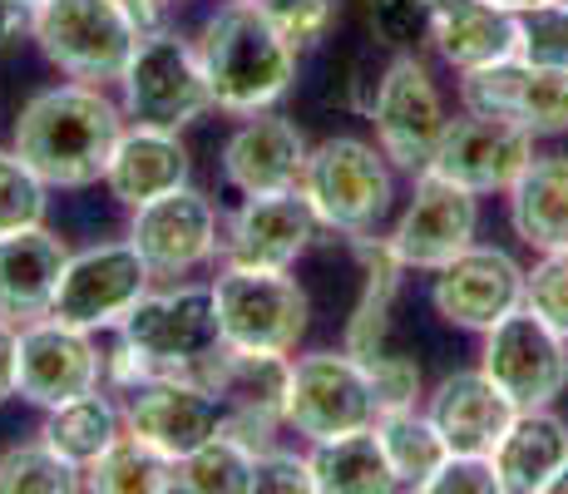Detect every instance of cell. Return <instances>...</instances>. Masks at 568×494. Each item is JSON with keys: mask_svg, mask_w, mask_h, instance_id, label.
<instances>
[{"mask_svg": "<svg viewBox=\"0 0 568 494\" xmlns=\"http://www.w3.org/2000/svg\"><path fill=\"white\" fill-rule=\"evenodd\" d=\"M124 129H129L124 104L104 84L64 80V84H50V90H36L20 104L16 129H10V149L50 189L80 193L104 183L109 153H114Z\"/></svg>", "mask_w": 568, "mask_h": 494, "instance_id": "1", "label": "cell"}, {"mask_svg": "<svg viewBox=\"0 0 568 494\" xmlns=\"http://www.w3.org/2000/svg\"><path fill=\"white\" fill-rule=\"evenodd\" d=\"M213 90V109L243 119L277 109L282 99L297 90V70H302V50L282 40V30L262 16L257 6H223L203 20V30L193 36Z\"/></svg>", "mask_w": 568, "mask_h": 494, "instance_id": "2", "label": "cell"}, {"mask_svg": "<svg viewBox=\"0 0 568 494\" xmlns=\"http://www.w3.org/2000/svg\"><path fill=\"white\" fill-rule=\"evenodd\" d=\"M376 46L435 54L455 74L519 54L524 20L495 0H371Z\"/></svg>", "mask_w": 568, "mask_h": 494, "instance_id": "3", "label": "cell"}, {"mask_svg": "<svg viewBox=\"0 0 568 494\" xmlns=\"http://www.w3.org/2000/svg\"><path fill=\"white\" fill-rule=\"evenodd\" d=\"M396 163L381 153L376 139H356V134H336L312 144L307 169H302V198L312 203L316 223L326 233L346 238H371L381 233V223L396 208Z\"/></svg>", "mask_w": 568, "mask_h": 494, "instance_id": "4", "label": "cell"}, {"mask_svg": "<svg viewBox=\"0 0 568 494\" xmlns=\"http://www.w3.org/2000/svg\"><path fill=\"white\" fill-rule=\"evenodd\" d=\"M114 336L134 351V361L149 376H189L203 386L213 356L223 351L213 282H173V288L144 292V302L114 326Z\"/></svg>", "mask_w": 568, "mask_h": 494, "instance_id": "5", "label": "cell"}, {"mask_svg": "<svg viewBox=\"0 0 568 494\" xmlns=\"http://www.w3.org/2000/svg\"><path fill=\"white\" fill-rule=\"evenodd\" d=\"M30 40L64 80L104 84V90L119 84L139 50V30L129 26L119 0H40Z\"/></svg>", "mask_w": 568, "mask_h": 494, "instance_id": "6", "label": "cell"}, {"mask_svg": "<svg viewBox=\"0 0 568 494\" xmlns=\"http://www.w3.org/2000/svg\"><path fill=\"white\" fill-rule=\"evenodd\" d=\"M119 104H124L129 124H154L173 129V134L213 114V90H207L199 46L173 26L159 36H144L134 60L119 74Z\"/></svg>", "mask_w": 568, "mask_h": 494, "instance_id": "7", "label": "cell"}, {"mask_svg": "<svg viewBox=\"0 0 568 494\" xmlns=\"http://www.w3.org/2000/svg\"><path fill=\"white\" fill-rule=\"evenodd\" d=\"M371 129H376V144L396 163L400 173H425L440 149V134L450 124V109H445V94L430 74V60L415 50H396L386 64H381L376 80V99L366 109Z\"/></svg>", "mask_w": 568, "mask_h": 494, "instance_id": "8", "label": "cell"}, {"mask_svg": "<svg viewBox=\"0 0 568 494\" xmlns=\"http://www.w3.org/2000/svg\"><path fill=\"white\" fill-rule=\"evenodd\" d=\"M217 326L233 351H277L292 356L307 336L312 302L292 272H262V268H217L213 278Z\"/></svg>", "mask_w": 568, "mask_h": 494, "instance_id": "9", "label": "cell"}, {"mask_svg": "<svg viewBox=\"0 0 568 494\" xmlns=\"http://www.w3.org/2000/svg\"><path fill=\"white\" fill-rule=\"evenodd\" d=\"M282 421H287V431L302 435L307 445L336 441V435H352V431L376 425V401H371L366 361L352 356L346 346L292 356Z\"/></svg>", "mask_w": 568, "mask_h": 494, "instance_id": "10", "label": "cell"}, {"mask_svg": "<svg viewBox=\"0 0 568 494\" xmlns=\"http://www.w3.org/2000/svg\"><path fill=\"white\" fill-rule=\"evenodd\" d=\"M479 371L519 411L554 405L568 391V336L554 332L539 312L515 306L505 322H495L479 336Z\"/></svg>", "mask_w": 568, "mask_h": 494, "instance_id": "11", "label": "cell"}, {"mask_svg": "<svg viewBox=\"0 0 568 494\" xmlns=\"http://www.w3.org/2000/svg\"><path fill=\"white\" fill-rule=\"evenodd\" d=\"M154 288V272L139 258V248L129 238L119 243H94L70 252V268L60 278V292H54V312L60 322L80 326V332H114L124 326V316L144 302V292Z\"/></svg>", "mask_w": 568, "mask_h": 494, "instance_id": "12", "label": "cell"}, {"mask_svg": "<svg viewBox=\"0 0 568 494\" xmlns=\"http://www.w3.org/2000/svg\"><path fill=\"white\" fill-rule=\"evenodd\" d=\"M129 243L149 262V272L163 282H183L193 272L213 268L217 248H223V218H217L213 198L199 193L193 183L154 198V203L129 213Z\"/></svg>", "mask_w": 568, "mask_h": 494, "instance_id": "13", "label": "cell"}, {"mask_svg": "<svg viewBox=\"0 0 568 494\" xmlns=\"http://www.w3.org/2000/svg\"><path fill=\"white\" fill-rule=\"evenodd\" d=\"M475 233H479V193L425 169L410 179L406 208H400V218L390 223L386 238L396 248V258L406 262V272L430 278L450 258H460L475 243Z\"/></svg>", "mask_w": 568, "mask_h": 494, "instance_id": "14", "label": "cell"}, {"mask_svg": "<svg viewBox=\"0 0 568 494\" xmlns=\"http://www.w3.org/2000/svg\"><path fill=\"white\" fill-rule=\"evenodd\" d=\"M316 223L312 203L302 189H277V193H243V203L223 218V248L217 262L227 268H262V272H292L312 252Z\"/></svg>", "mask_w": 568, "mask_h": 494, "instance_id": "15", "label": "cell"}, {"mask_svg": "<svg viewBox=\"0 0 568 494\" xmlns=\"http://www.w3.org/2000/svg\"><path fill=\"white\" fill-rule=\"evenodd\" d=\"M524 278H529V268H519L515 252L469 243L460 258L430 272V312L455 332L485 336L515 306H524Z\"/></svg>", "mask_w": 568, "mask_h": 494, "instance_id": "16", "label": "cell"}, {"mask_svg": "<svg viewBox=\"0 0 568 494\" xmlns=\"http://www.w3.org/2000/svg\"><path fill=\"white\" fill-rule=\"evenodd\" d=\"M460 109L515 119L534 139H559L568 134V74L509 54L460 74Z\"/></svg>", "mask_w": 568, "mask_h": 494, "instance_id": "17", "label": "cell"}, {"mask_svg": "<svg viewBox=\"0 0 568 494\" xmlns=\"http://www.w3.org/2000/svg\"><path fill=\"white\" fill-rule=\"evenodd\" d=\"M534 144L539 139L529 129H519L515 119L499 114H469L460 109V119H450L440 134V149L430 159V173L460 183V189L489 198V193H509L519 183V173L534 163Z\"/></svg>", "mask_w": 568, "mask_h": 494, "instance_id": "18", "label": "cell"}, {"mask_svg": "<svg viewBox=\"0 0 568 494\" xmlns=\"http://www.w3.org/2000/svg\"><path fill=\"white\" fill-rule=\"evenodd\" d=\"M104 391V346L94 332L40 316L20 326V401L36 411L74 401V395Z\"/></svg>", "mask_w": 568, "mask_h": 494, "instance_id": "19", "label": "cell"}, {"mask_svg": "<svg viewBox=\"0 0 568 494\" xmlns=\"http://www.w3.org/2000/svg\"><path fill=\"white\" fill-rule=\"evenodd\" d=\"M119 405H124V431L169 455L173 465L223 425V401L189 376H149L124 391Z\"/></svg>", "mask_w": 568, "mask_h": 494, "instance_id": "20", "label": "cell"}, {"mask_svg": "<svg viewBox=\"0 0 568 494\" xmlns=\"http://www.w3.org/2000/svg\"><path fill=\"white\" fill-rule=\"evenodd\" d=\"M307 134L292 124L277 109H262V114H243L237 129L223 139L217 153V169L223 183L237 198L243 193H277V189H297L302 169H307Z\"/></svg>", "mask_w": 568, "mask_h": 494, "instance_id": "21", "label": "cell"}, {"mask_svg": "<svg viewBox=\"0 0 568 494\" xmlns=\"http://www.w3.org/2000/svg\"><path fill=\"white\" fill-rule=\"evenodd\" d=\"M425 415L445 435L450 455H495V445L515 425L519 405L479 366H469L450 371V376L435 381V391H425Z\"/></svg>", "mask_w": 568, "mask_h": 494, "instance_id": "22", "label": "cell"}, {"mask_svg": "<svg viewBox=\"0 0 568 494\" xmlns=\"http://www.w3.org/2000/svg\"><path fill=\"white\" fill-rule=\"evenodd\" d=\"M193 179V153L183 144V134L173 129H154V124H129L119 134L114 153H109L104 169V189L119 208H144L154 198L183 189Z\"/></svg>", "mask_w": 568, "mask_h": 494, "instance_id": "23", "label": "cell"}, {"mask_svg": "<svg viewBox=\"0 0 568 494\" xmlns=\"http://www.w3.org/2000/svg\"><path fill=\"white\" fill-rule=\"evenodd\" d=\"M70 268V243L54 228H20L0 238V316L16 326L54 312V292Z\"/></svg>", "mask_w": 568, "mask_h": 494, "instance_id": "24", "label": "cell"}, {"mask_svg": "<svg viewBox=\"0 0 568 494\" xmlns=\"http://www.w3.org/2000/svg\"><path fill=\"white\" fill-rule=\"evenodd\" d=\"M489 460L505 494H549L554 475L568 465V421L554 405L519 411Z\"/></svg>", "mask_w": 568, "mask_h": 494, "instance_id": "25", "label": "cell"}, {"mask_svg": "<svg viewBox=\"0 0 568 494\" xmlns=\"http://www.w3.org/2000/svg\"><path fill=\"white\" fill-rule=\"evenodd\" d=\"M509 228L529 252L568 248V153H534L519 183L505 193Z\"/></svg>", "mask_w": 568, "mask_h": 494, "instance_id": "26", "label": "cell"}, {"mask_svg": "<svg viewBox=\"0 0 568 494\" xmlns=\"http://www.w3.org/2000/svg\"><path fill=\"white\" fill-rule=\"evenodd\" d=\"M352 252H356V262H362V292H356V306H352V316H346L342 346L366 361V356H376L390 336V312H396L406 262L396 258L390 238H381V233L356 238Z\"/></svg>", "mask_w": 568, "mask_h": 494, "instance_id": "27", "label": "cell"}, {"mask_svg": "<svg viewBox=\"0 0 568 494\" xmlns=\"http://www.w3.org/2000/svg\"><path fill=\"white\" fill-rule=\"evenodd\" d=\"M312 455V480L322 494H390L396 485V470H390L386 450L376 441V425L352 435H336V441H316L307 445Z\"/></svg>", "mask_w": 568, "mask_h": 494, "instance_id": "28", "label": "cell"}, {"mask_svg": "<svg viewBox=\"0 0 568 494\" xmlns=\"http://www.w3.org/2000/svg\"><path fill=\"white\" fill-rule=\"evenodd\" d=\"M119 435H124V405L109 391L74 395V401L45 411V425H40V441L60 450L74 470H90Z\"/></svg>", "mask_w": 568, "mask_h": 494, "instance_id": "29", "label": "cell"}, {"mask_svg": "<svg viewBox=\"0 0 568 494\" xmlns=\"http://www.w3.org/2000/svg\"><path fill=\"white\" fill-rule=\"evenodd\" d=\"M376 441L386 450L390 470H396V485L425 494L430 475L450 460V445L435 431V421L425 415V405H410V411H386L376 415Z\"/></svg>", "mask_w": 568, "mask_h": 494, "instance_id": "30", "label": "cell"}, {"mask_svg": "<svg viewBox=\"0 0 568 494\" xmlns=\"http://www.w3.org/2000/svg\"><path fill=\"white\" fill-rule=\"evenodd\" d=\"M84 490L90 494H173L179 490V465L124 431L84 470Z\"/></svg>", "mask_w": 568, "mask_h": 494, "instance_id": "31", "label": "cell"}, {"mask_svg": "<svg viewBox=\"0 0 568 494\" xmlns=\"http://www.w3.org/2000/svg\"><path fill=\"white\" fill-rule=\"evenodd\" d=\"M179 490L183 494H253V450L237 445L233 435H207L199 450L179 460Z\"/></svg>", "mask_w": 568, "mask_h": 494, "instance_id": "32", "label": "cell"}, {"mask_svg": "<svg viewBox=\"0 0 568 494\" xmlns=\"http://www.w3.org/2000/svg\"><path fill=\"white\" fill-rule=\"evenodd\" d=\"M74 490H84V470H74L40 435L26 445H10L0 455V494H74Z\"/></svg>", "mask_w": 568, "mask_h": 494, "instance_id": "33", "label": "cell"}, {"mask_svg": "<svg viewBox=\"0 0 568 494\" xmlns=\"http://www.w3.org/2000/svg\"><path fill=\"white\" fill-rule=\"evenodd\" d=\"M50 183L20 159L16 149H0V238L20 228H40L50 213Z\"/></svg>", "mask_w": 568, "mask_h": 494, "instance_id": "34", "label": "cell"}, {"mask_svg": "<svg viewBox=\"0 0 568 494\" xmlns=\"http://www.w3.org/2000/svg\"><path fill=\"white\" fill-rule=\"evenodd\" d=\"M366 381H371V401H376V415L425 405L420 361L406 356V351H386V346H381L376 356H366Z\"/></svg>", "mask_w": 568, "mask_h": 494, "instance_id": "35", "label": "cell"}, {"mask_svg": "<svg viewBox=\"0 0 568 494\" xmlns=\"http://www.w3.org/2000/svg\"><path fill=\"white\" fill-rule=\"evenodd\" d=\"M257 10L282 30L287 46H297L302 54L316 50L342 20V0H257Z\"/></svg>", "mask_w": 568, "mask_h": 494, "instance_id": "36", "label": "cell"}, {"mask_svg": "<svg viewBox=\"0 0 568 494\" xmlns=\"http://www.w3.org/2000/svg\"><path fill=\"white\" fill-rule=\"evenodd\" d=\"M524 306L539 312L554 332L568 336V248L534 252V268H529V278H524Z\"/></svg>", "mask_w": 568, "mask_h": 494, "instance_id": "37", "label": "cell"}, {"mask_svg": "<svg viewBox=\"0 0 568 494\" xmlns=\"http://www.w3.org/2000/svg\"><path fill=\"white\" fill-rule=\"evenodd\" d=\"M519 20H524V36H519L524 60L568 74V0L544 6V10H529V16H519Z\"/></svg>", "mask_w": 568, "mask_h": 494, "instance_id": "38", "label": "cell"}, {"mask_svg": "<svg viewBox=\"0 0 568 494\" xmlns=\"http://www.w3.org/2000/svg\"><path fill=\"white\" fill-rule=\"evenodd\" d=\"M312 455L307 450H287V445H267L253 455V494H312Z\"/></svg>", "mask_w": 568, "mask_h": 494, "instance_id": "39", "label": "cell"}, {"mask_svg": "<svg viewBox=\"0 0 568 494\" xmlns=\"http://www.w3.org/2000/svg\"><path fill=\"white\" fill-rule=\"evenodd\" d=\"M425 494H505V490H499L495 460L489 455H450L430 475Z\"/></svg>", "mask_w": 568, "mask_h": 494, "instance_id": "40", "label": "cell"}, {"mask_svg": "<svg viewBox=\"0 0 568 494\" xmlns=\"http://www.w3.org/2000/svg\"><path fill=\"white\" fill-rule=\"evenodd\" d=\"M223 435H233L237 445H247L257 455V450L277 445L282 431H287V421H277V415H262V411H237V405H223V425H217Z\"/></svg>", "mask_w": 568, "mask_h": 494, "instance_id": "41", "label": "cell"}, {"mask_svg": "<svg viewBox=\"0 0 568 494\" xmlns=\"http://www.w3.org/2000/svg\"><path fill=\"white\" fill-rule=\"evenodd\" d=\"M20 395V326L0 316V405Z\"/></svg>", "mask_w": 568, "mask_h": 494, "instance_id": "42", "label": "cell"}, {"mask_svg": "<svg viewBox=\"0 0 568 494\" xmlns=\"http://www.w3.org/2000/svg\"><path fill=\"white\" fill-rule=\"evenodd\" d=\"M119 10H124L129 26L139 30V40L169 30V20H173V0H119Z\"/></svg>", "mask_w": 568, "mask_h": 494, "instance_id": "43", "label": "cell"}, {"mask_svg": "<svg viewBox=\"0 0 568 494\" xmlns=\"http://www.w3.org/2000/svg\"><path fill=\"white\" fill-rule=\"evenodd\" d=\"M36 30V10L30 6H16V0H0V54L20 50Z\"/></svg>", "mask_w": 568, "mask_h": 494, "instance_id": "44", "label": "cell"}, {"mask_svg": "<svg viewBox=\"0 0 568 494\" xmlns=\"http://www.w3.org/2000/svg\"><path fill=\"white\" fill-rule=\"evenodd\" d=\"M495 6L515 10V16H529V10H544V6H559V0H495Z\"/></svg>", "mask_w": 568, "mask_h": 494, "instance_id": "45", "label": "cell"}, {"mask_svg": "<svg viewBox=\"0 0 568 494\" xmlns=\"http://www.w3.org/2000/svg\"><path fill=\"white\" fill-rule=\"evenodd\" d=\"M549 494H568V465L554 475V485H549Z\"/></svg>", "mask_w": 568, "mask_h": 494, "instance_id": "46", "label": "cell"}, {"mask_svg": "<svg viewBox=\"0 0 568 494\" xmlns=\"http://www.w3.org/2000/svg\"><path fill=\"white\" fill-rule=\"evenodd\" d=\"M16 6H30V10H36V6H40V0H16Z\"/></svg>", "mask_w": 568, "mask_h": 494, "instance_id": "47", "label": "cell"}, {"mask_svg": "<svg viewBox=\"0 0 568 494\" xmlns=\"http://www.w3.org/2000/svg\"><path fill=\"white\" fill-rule=\"evenodd\" d=\"M233 6H257V0H233Z\"/></svg>", "mask_w": 568, "mask_h": 494, "instance_id": "48", "label": "cell"}, {"mask_svg": "<svg viewBox=\"0 0 568 494\" xmlns=\"http://www.w3.org/2000/svg\"><path fill=\"white\" fill-rule=\"evenodd\" d=\"M173 6H189V0H173Z\"/></svg>", "mask_w": 568, "mask_h": 494, "instance_id": "49", "label": "cell"}]
</instances>
